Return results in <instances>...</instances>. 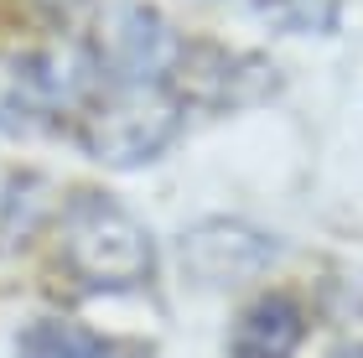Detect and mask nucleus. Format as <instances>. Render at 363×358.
Returning a JSON list of instances; mask_svg holds the SVG:
<instances>
[{
	"label": "nucleus",
	"instance_id": "3",
	"mask_svg": "<svg viewBox=\"0 0 363 358\" xmlns=\"http://www.w3.org/2000/svg\"><path fill=\"white\" fill-rule=\"evenodd\" d=\"M89 52H94V68L104 73V84H161L177 68L182 47L151 6L109 0L89 26Z\"/></svg>",
	"mask_w": 363,
	"mask_h": 358
},
{
	"label": "nucleus",
	"instance_id": "1",
	"mask_svg": "<svg viewBox=\"0 0 363 358\" xmlns=\"http://www.w3.org/2000/svg\"><path fill=\"white\" fill-rule=\"evenodd\" d=\"M62 265L84 291H135L156 275L145 223L109 192H73L62 208Z\"/></svg>",
	"mask_w": 363,
	"mask_h": 358
},
{
	"label": "nucleus",
	"instance_id": "4",
	"mask_svg": "<svg viewBox=\"0 0 363 358\" xmlns=\"http://www.w3.org/2000/svg\"><path fill=\"white\" fill-rule=\"evenodd\" d=\"M62 115V84L37 52H0V130L31 135L52 130Z\"/></svg>",
	"mask_w": 363,
	"mask_h": 358
},
{
	"label": "nucleus",
	"instance_id": "2",
	"mask_svg": "<svg viewBox=\"0 0 363 358\" xmlns=\"http://www.w3.org/2000/svg\"><path fill=\"white\" fill-rule=\"evenodd\" d=\"M187 99L172 84H104L84 104L78 120V145L99 167H145L156 161L182 130Z\"/></svg>",
	"mask_w": 363,
	"mask_h": 358
},
{
	"label": "nucleus",
	"instance_id": "9",
	"mask_svg": "<svg viewBox=\"0 0 363 358\" xmlns=\"http://www.w3.org/2000/svg\"><path fill=\"white\" fill-rule=\"evenodd\" d=\"M31 6H42V11H73L78 0H31Z\"/></svg>",
	"mask_w": 363,
	"mask_h": 358
},
{
	"label": "nucleus",
	"instance_id": "7",
	"mask_svg": "<svg viewBox=\"0 0 363 358\" xmlns=\"http://www.w3.org/2000/svg\"><path fill=\"white\" fill-rule=\"evenodd\" d=\"M21 358H109V348L73 322H42V328L26 332Z\"/></svg>",
	"mask_w": 363,
	"mask_h": 358
},
{
	"label": "nucleus",
	"instance_id": "6",
	"mask_svg": "<svg viewBox=\"0 0 363 358\" xmlns=\"http://www.w3.org/2000/svg\"><path fill=\"white\" fill-rule=\"evenodd\" d=\"M306 337V317L291 296H259L250 312L239 317L234 343H228V358H296Z\"/></svg>",
	"mask_w": 363,
	"mask_h": 358
},
{
	"label": "nucleus",
	"instance_id": "8",
	"mask_svg": "<svg viewBox=\"0 0 363 358\" xmlns=\"http://www.w3.org/2000/svg\"><path fill=\"white\" fill-rule=\"evenodd\" d=\"M327 358H363V343H342V348H333Z\"/></svg>",
	"mask_w": 363,
	"mask_h": 358
},
{
	"label": "nucleus",
	"instance_id": "5",
	"mask_svg": "<svg viewBox=\"0 0 363 358\" xmlns=\"http://www.w3.org/2000/svg\"><path fill=\"white\" fill-rule=\"evenodd\" d=\"M265 259H270V239L244 229V223H203L182 239V265L192 281L234 286L244 275L265 270Z\"/></svg>",
	"mask_w": 363,
	"mask_h": 358
}]
</instances>
